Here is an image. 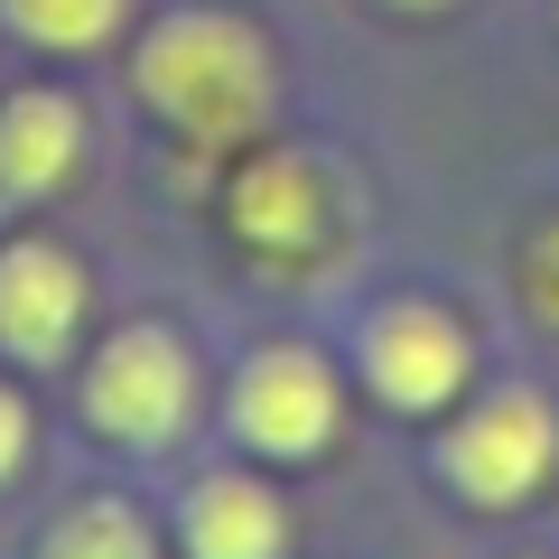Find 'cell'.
Wrapping results in <instances>:
<instances>
[{
  "label": "cell",
  "mask_w": 559,
  "mask_h": 559,
  "mask_svg": "<svg viewBox=\"0 0 559 559\" xmlns=\"http://www.w3.org/2000/svg\"><path fill=\"white\" fill-rule=\"evenodd\" d=\"M131 84L168 131H187L197 150H224V140L261 131V112H271V47H261V28L224 20V10H178L150 28Z\"/></svg>",
  "instance_id": "obj_1"
},
{
  "label": "cell",
  "mask_w": 559,
  "mask_h": 559,
  "mask_svg": "<svg viewBox=\"0 0 559 559\" xmlns=\"http://www.w3.org/2000/svg\"><path fill=\"white\" fill-rule=\"evenodd\" d=\"M187 401H197V373H187V345L159 336V326H131V336L103 345L94 382H84V411H94V429H112V439H168L187 419Z\"/></svg>",
  "instance_id": "obj_2"
},
{
  "label": "cell",
  "mask_w": 559,
  "mask_h": 559,
  "mask_svg": "<svg viewBox=\"0 0 559 559\" xmlns=\"http://www.w3.org/2000/svg\"><path fill=\"white\" fill-rule=\"evenodd\" d=\"M550 457H559V419H550L540 392H495L457 439H448V476H457L476 503L532 495V485L550 476Z\"/></svg>",
  "instance_id": "obj_3"
},
{
  "label": "cell",
  "mask_w": 559,
  "mask_h": 559,
  "mask_svg": "<svg viewBox=\"0 0 559 559\" xmlns=\"http://www.w3.org/2000/svg\"><path fill=\"white\" fill-rule=\"evenodd\" d=\"M234 419H242V439L271 448V457H308V448L336 439V382H326L318 355H299V345H271V355L242 364Z\"/></svg>",
  "instance_id": "obj_4"
},
{
  "label": "cell",
  "mask_w": 559,
  "mask_h": 559,
  "mask_svg": "<svg viewBox=\"0 0 559 559\" xmlns=\"http://www.w3.org/2000/svg\"><path fill=\"white\" fill-rule=\"evenodd\" d=\"M364 373H373L382 401H401V411H439V401L466 382V336H457V318H439L429 299L382 308V318L364 326Z\"/></svg>",
  "instance_id": "obj_5"
},
{
  "label": "cell",
  "mask_w": 559,
  "mask_h": 559,
  "mask_svg": "<svg viewBox=\"0 0 559 559\" xmlns=\"http://www.w3.org/2000/svg\"><path fill=\"white\" fill-rule=\"evenodd\" d=\"M84 326V271L57 242H10L0 252V345L20 364H57Z\"/></svg>",
  "instance_id": "obj_6"
},
{
  "label": "cell",
  "mask_w": 559,
  "mask_h": 559,
  "mask_svg": "<svg viewBox=\"0 0 559 559\" xmlns=\"http://www.w3.org/2000/svg\"><path fill=\"white\" fill-rule=\"evenodd\" d=\"M234 234L252 242V252H271V261L318 252V234H326V187H318V168H308V159H252V168L234 178Z\"/></svg>",
  "instance_id": "obj_7"
},
{
  "label": "cell",
  "mask_w": 559,
  "mask_h": 559,
  "mask_svg": "<svg viewBox=\"0 0 559 559\" xmlns=\"http://www.w3.org/2000/svg\"><path fill=\"white\" fill-rule=\"evenodd\" d=\"M84 159V112L66 94H10L0 103V197H57Z\"/></svg>",
  "instance_id": "obj_8"
},
{
  "label": "cell",
  "mask_w": 559,
  "mask_h": 559,
  "mask_svg": "<svg viewBox=\"0 0 559 559\" xmlns=\"http://www.w3.org/2000/svg\"><path fill=\"white\" fill-rule=\"evenodd\" d=\"M280 540H289V522L252 476H205L197 503H187V550L197 559H280Z\"/></svg>",
  "instance_id": "obj_9"
},
{
  "label": "cell",
  "mask_w": 559,
  "mask_h": 559,
  "mask_svg": "<svg viewBox=\"0 0 559 559\" xmlns=\"http://www.w3.org/2000/svg\"><path fill=\"white\" fill-rule=\"evenodd\" d=\"M0 20L28 47H47V57H84V47H103L131 20V0H0Z\"/></svg>",
  "instance_id": "obj_10"
},
{
  "label": "cell",
  "mask_w": 559,
  "mask_h": 559,
  "mask_svg": "<svg viewBox=\"0 0 559 559\" xmlns=\"http://www.w3.org/2000/svg\"><path fill=\"white\" fill-rule=\"evenodd\" d=\"M47 559H159V550H150V532H140L131 503H84V513L57 522Z\"/></svg>",
  "instance_id": "obj_11"
},
{
  "label": "cell",
  "mask_w": 559,
  "mask_h": 559,
  "mask_svg": "<svg viewBox=\"0 0 559 559\" xmlns=\"http://www.w3.org/2000/svg\"><path fill=\"white\" fill-rule=\"evenodd\" d=\"M20 457H28V411H20L10 392H0V476H10Z\"/></svg>",
  "instance_id": "obj_12"
},
{
  "label": "cell",
  "mask_w": 559,
  "mask_h": 559,
  "mask_svg": "<svg viewBox=\"0 0 559 559\" xmlns=\"http://www.w3.org/2000/svg\"><path fill=\"white\" fill-rule=\"evenodd\" d=\"M401 10H439V0H401Z\"/></svg>",
  "instance_id": "obj_13"
}]
</instances>
